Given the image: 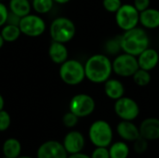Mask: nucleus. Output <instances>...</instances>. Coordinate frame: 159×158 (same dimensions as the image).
<instances>
[{
  "instance_id": "nucleus-1",
  "label": "nucleus",
  "mask_w": 159,
  "mask_h": 158,
  "mask_svg": "<svg viewBox=\"0 0 159 158\" xmlns=\"http://www.w3.org/2000/svg\"><path fill=\"white\" fill-rule=\"evenodd\" d=\"M86 78L94 84L107 81L113 73L112 61L106 54L99 53L90 56L85 62Z\"/></svg>"
},
{
  "instance_id": "nucleus-2",
  "label": "nucleus",
  "mask_w": 159,
  "mask_h": 158,
  "mask_svg": "<svg viewBox=\"0 0 159 158\" xmlns=\"http://www.w3.org/2000/svg\"><path fill=\"white\" fill-rule=\"evenodd\" d=\"M121 36L122 52L139 56L150 46V38L143 27H135L123 32Z\"/></svg>"
},
{
  "instance_id": "nucleus-3",
  "label": "nucleus",
  "mask_w": 159,
  "mask_h": 158,
  "mask_svg": "<svg viewBox=\"0 0 159 158\" xmlns=\"http://www.w3.org/2000/svg\"><path fill=\"white\" fill-rule=\"evenodd\" d=\"M59 75L61 81L66 85L77 86L86 78L85 66L81 61L75 59H68L61 64Z\"/></svg>"
},
{
  "instance_id": "nucleus-4",
  "label": "nucleus",
  "mask_w": 159,
  "mask_h": 158,
  "mask_svg": "<svg viewBox=\"0 0 159 158\" xmlns=\"http://www.w3.org/2000/svg\"><path fill=\"white\" fill-rule=\"evenodd\" d=\"M75 24L67 17H58L54 19L49 26V34L52 41L66 44L75 37Z\"/></svg>"
},
{
  "instance_id": "nucleus-5",
  "label": "nucleus",
  "mask_w": 159,
  "mask_h": 158,
  "mask_svg": "<svg viewBox=\"0 0 159 158\" xmlns=\"http://www.w3.org/2000/svg\"><path fill=\"white\" fill-rule=\"evenodd\" d=\"M113 129L105 120L94 121L89 129V138L95 147H108L113 141Z\"/></svg>"
},
{
  "instance_id": "nucleus-6",
  "label": "nucleus",
  "mask_w": 159,
  "mask_h": 158,
  "mask_svg": "<svg viewBox=\"0 0 159 158\" xmlns=\"http://www.w3.org/2000/svg\"><path fill=\"white\" fill-rule=\"evenodd\" d=\"M115 14L116 22L123 32L133 29L140 23V12L133 4H122Z\"/></svg>"
},
{
  "instance_id": "nucleus-7",
  "label": "nucleus",
  "mask_w": 159,
  "mask_h": 158,
  "mask_svg": "<svg viewBox=\"0 0 159 158\" xmlns=\"http://www.w3.org/2000/svg\"><path fill=\"white\" fill-rule=\"evenodd\" d=\"M112 64L113 73L117 76L125 78L132 77L135 72L139 69L137 57L125 52H121L116 55L114 61H112Z\"/></svg>"
},
{
  "instance_id": "nucleus-8",
  "label": "nucleus",
  "mask_w": 159,
  "mask_h": 158,
  "mask_svg": "<svg viewBox=\"0 0 159 158\" xmlns=\"http://www.w3.org/2000/svg\"><path fill=\"white\" fill-rule=\"evenodd\" d=\"M19 27L21 34L24 35L29 37H38L45 33L47 24L45 20L39 14L30 13L20 19Z\"/></svg>"
},
{
  "instance_id": "nucleus-9",
  "label": "nucleus",
  "mask_w": 159,
  "mask_h": 158,
  "mask_svg": "<svg viewBox=\"0 0 159 158\" xmlns=\"http://www.w3.org/2000/svg\"><path fill=\"white\" fill-rule=\"evenodd\" d=\"M96 107L94 99L86 93H79L75 95L69 102V111L80 117H87L90 115Z\"/></svg>"
},
{
  "instance_id": "nucleus-10",
  "label": "nucleus",
  "mask_w": 159,
  "mask_h": 158,
  "mask_svg": "<svg viewBox=\"0 0 159 158\" xmlns=\"http://www.w3.org/2000/svg\"><path fill=\"white\" fill-rule=\"evenodd\" d=\"M115 113L121 120L133 121L140 115V107L135 100L123 96L115 102Z\"/></svg>"
},
{
  "instance_id": "nucleus-11",
  "label": "nucleus",
  "mask_w": 159,
  "mask_h": 158,
  "mask_svg": "<svg viewBox=\"0 0 159 158\" xmlns=\"http://www.w3.org/2000/svg\"><path fill=\"white\" fill-rule=\"evenodd\" d=\"M37 158H67L68 153L62 143L57 141H48L37 150Z\"/></svg>"
},
{
  "instance_id": "nucleus-12",
  "label": "nucleus",
  "mask_w": 159,
  "mask_h": 158,
  "mask_svg": "<svg viewBox=\"0 0 159 158\" xmlns=\"http://www.w3.org/2000/svg\"><path fill=\"white\" fill-rule=\"evenodd\" d=\"M62 144L68 154H76L83 150L85 146V138L81 132L73 130L65 135Z\"/></svg>"
},
{
  "instance_id": "nucleus-13",
  "label": "nucleus",
  "mask_w": 159,
  "mask_h": 158,
  "mask_svg": "<svg viewBox=\"0 0 159 158\" xmlns=\"http://www.w3.org/2000/svg\"><path fill=\"white\" fill-rule=\"evenodd\" d=\"M139 68L151 72L159 63V53L153 47H147L139 56H137Z\"/></svg>"
},
{
  "instance_id": "nucleus-14",
  "label": "nucleus",
  "mask_w": 159,
  "mask_h": 158,
  "mask_svg": "<svg viewBox=\"0 0 159 158\" xmlns=\"http://www.w3.org/2000/svg\"><path fill=\"white\" fill-rule=\"evenodd\" d=\"M141 137L149 141H157L159 139V119L156 117H148L144 119L140 127Z\"/></svg>"
},
{
  "instance_id": "nucleus-15",
  "label": "nucleus",
  "mask_w": 159,
  "mask_h": 158,
  "mask_svg": "<svg viewBox=\"0 0 159 158\" xmlns=\"http://www.w3.org/2000/svg\"><path fill=\"white\" fill-rule=\"evenodd\" d=\"M116 132L119 137L126 142H135L141 137L139 127H137L132 121H120L116 126Z\"/></svg>"
},
{
  "instance_id": "nucleus-16",
  "label": "nucleus",
  "mask_w": 159,
  "mask_h": 158,
  "mask_svg": "<svg viewBox=\"0 0 159 158\" xmlns=\"http://www.w3.org/2000/svg\"><path fill=\"white\" fill-rule=\"evenodd\" d=\"M140 23L144 29L153 30L159 28V9L150 7L140 12Z\"/></svg>"
},
{
  "instance_id": "nucleus-17",
  "label": "nucleus",
  "mask_w": 159,
  "mask_h": 158,
  "mask_svg": "<svg viewBox=\"0 0 159 158\" xmlns=\"http://www.w3.org/2000/svg\"><path fill=\"white\" fill-rule=\"evenodd\" d=\"M68 48L65 44L52 41L48 47V56L56 64H61L68 60Z\"/></svg>"
},
{
  "instance_id": "nucleus-18",
  "label": "nucleus",
  "mask_w": 159,
  "mask_h": 158,
  "mask_svg": "<svg viewBox=\"0 0 159 158\" xmlns=\"http://www.w3.org/2000/svg\"><path fill=\"white\" fill-rule=\"evenodd\" d=\"M103 84H104V93L109 99L116 102V100L124 96L125 87L119 79L110 77Z\"/></svg>"
},
{
  "instance_id": "nucleus-19",
  "label": "nucleus",
  "mask_w": 159,
  "mask_h": 158,
  "mask_svg": "<svg viewBox=\"0 0 159 158\" xmlns=\"http://www.w3.org/2000/svg\"><path fill=\"white\" fill-rule=\"evenodd\" d=\"M9 11L22 18L31 13L32 3L30 0H9Z\"/></svg>"
},
{
  "instance_id": "nucleus-20",
  "label": "nucleus",
  "mask_w": 159,
  "mask_h": 158,
  "mask_svg": "<svg viewBox=\"0 0 159 158\" xmlns=\"http://www.w3.org/2000/svg\"><path fill=\"white\" fill-rule=\"evenodd\" d=\"M20 152H21V144L17 139L9 138L5 141V142L3 144L4 156L17 158L20 156Z\"/></svg>"
},
{
  "instance_id": "nucleus-21",
  "label": "nucleus",
  "mask_w": 159,
  "mask_h": 158,
  "mask_svg": "<svg viewBox=\"0 0 159 158\" xmlns=\"http://www.w3.org/2000/svg\"><path fill=\"white\" fill-rule=\"evenodd\" d=\"M0 34H2L5 42H14L16 40H18L21 34L20 29L19 27V25H13V24H7L6 23L2 29Z\"/></svg>"
},
{
  "instance_id": "nucleus-22",
  "label": "nucleus",
  "mask_w": 159,
  "mask_h": 158,
  "mask_svg": "<svg viewBox=\"0 0 159 158\" xmlns=\"http://www.w3.org/2000/svg\"><path fill=\"white\" fill-rule=\"evenodd\" d=\"M110 158H128L129 156V148L125 142H116L110 145Z\"/></svg>"
},
{
  "instance_id": "nucleus-23",
  "label": "nucleus",
  "mask_w": 159,
  "mask_h": 158,
  "mask_svg": "<svg viewBox=\"0 0 159 158\" xmlns=\"http://www.w3.org/2000/svg\"><path fill=\"white\" fill-rule=\"evenodd\" d=\"M103 50L106 55H114L116 56L122 52L121 47V36L116 35L115 37H111L104 43Z\"/></svg>"
},
{
  "instance_id": "nucleus-24",
  "label": "nucleus",
  "mask_w": 159,
  "mask_h": 158,
  "mask_svg": "<svg viewBox=\"0 0 159 158\" xmlns=\"http://www.w3.org/2000/svg\"><path fill=\"white\" fill-rule=\"evenodd\" d=\"M32 8L36 12V14L44 15L51 11L54 6L53 0H32Z\"/></svg>"
},
{
  "instance_id": "nucleus-25",
  "label": "nucleus",
  "mask_w": 159,
  "mask_h": 158,
  "mask_svg": "<svg viewBox=\"0 0 159 158\" xmlns=\"http://www.w3.org/2000/svg\"><path fill=\"white\" fill-rule=\"evenodd\" d=\"M134 83L139 87H146L151 83L152 77L149 71L139 68L132 75Z\"/></svg>"
},
{
  "instance_id": "nucleus-26",
  "label": "nucleus",
  "mask_w": 159,
  "mask_h": 158,
  "mask_svg": "<svg viewBox=\"0 0 159 158\" xmlns=\"http://www.w3.org/2000/svg\"><path fill=\"white\" fill-rule=\"evenodd\" d=\"M122 6V0H102L103 8L109 13H116Z\"/></svg>"
},
{
  "instance_id": "nucleus-27",
  "label": "nucleus",
  "mask_w": 159,
  "mask_h": 158,
  "mask_svg": "<svg viewBox=\"0 0 159 158\" xmlns=\"http://www.w3.org/2000/svg\"><path fill=\"white\" fill-rule=\"evenodd\" d=\"M78 119H79V117L77 115H75L74 113H72V112L69 111L68 113H66L63 115V117H62V123H63V125L66 128L71 129V128H74V127H75L77 125Z\"/></svg>"
},
{
  "instance_id": "nucleus-28",
  "label": "nucleus",
  "mask_w": 159,
  "mask_h": 158,
  "mask_svg": "<svg viewBox=\"0 0 159 158\" xmlns=\"http://www.w3.org/2000/svg\"><path fill=\"white\" fill-rule=\"evenodd\" d=\"M11 123V118L9 114L5 111L1 110L0 111V131H5L7 130Z\"/></svg>"
},
{
  "instance_id": "nucleus-29",
  "label": "nucleus",
  "mask_w": 159,
  "mask_h": 158,
  "mask_svg": "<svg viewBox=\"0 0 159 158\" xmlns=\"http://www.w3.org/2000/svg\"><path fill=\"white\" fill-rule=\"evenodd\" d=\"M133 142H134V151L138 154L144 153L148 148V141L143 137H140Z\"/></svg>"
},
{
  "instance_id": "nucleus-30",
  "label": "nucleus",
  "mask_w": 159,
  "mask_h": 158,
  "mask_svg": "<svg viewBox=\"0 0 159 158\" xmlns=\"http://www.w3.org/2000/svg\"><path fill=\"white\" fill-rule=\"evenodd\" d=\"M91 158H110L108 147H96L91 154Z\"/></svg>"
},
{
  "instance_id": "nucleus-31",
  "label": "nucleus",
  "mask_w": 159,
  "mask_h": 158,
  "mask_svg": "<svg viewBox=\"0 0 159 158\" xmlns=\"http://www.w3.org/2000/svg\"><path fill=\"white\" fill-rule=\"evenodd\" d=\"M9 14V8L2 1H0V28H2L7 20Z\"/></svg>"
},
{
  "instance_id": "nucleus-32",
  "label": "nucleus",
  "mask_w": 159,
  "mask_h": 158,
  "mask_svg": "<svg viewBox=\"0 0 159 158\" xmlns=\"http://www.w3.org/2000/svg\"><path fill=\"white\" fill-rule=\"evenodd\" d=\"M151 5V0H134L133 1V6L137 8L139 12H142L148 7H150Z\"/></svg>"
},
{
  "instance_id": "nucleus-33",
  "label": "nucleus",
  "mask_w": 159,
  "mask_h": 158,
  "mask_svg": "<svg viewBox=\"0 0 159 158\" xmlns=\"http://www.w3.org/2000/svg\"><path fill=\"white\" fill-rule=\"evenodd\" d=\"M20 17H19L18 15L12 13L9 11V14H8V17H7V24H13V25H19L20 23Z\"/></svg>"
},
{
  "instance_id": "nucleus-34",
  "label": "nucleus",
  "mask_w": 159,
  "mask_h": 158,
  "mask_svg": "<svg viewBox=\"0 0 159 158\" xmlns=\"http://www.w3.org/2000/svg\"><path fill=\"white\" fill-rule=\"evenodd\" d=\"M67 158H91V156L79 152V153H76V154H71L70 156H68Z\"/></svg>"
},
{
  "instance_id": "nucleus-35",
  "label": "nucleus",
  "mask_w": 159,
  "mask_h": 158,
  "mask_svg": "<svg viewBox=\"0 0 159 158\" xmlns=\"http://www.w3.org/2000/svg\"><path fill=\"white\" fill-rule=\"evenodd\" d=\"M54 3H57V4H60V5H64V4H67L69 3L71 0H53Z\"/></svg>"
},
{
  "instance_id": "nucleus-36",
  "label": "nucleus",
  "mask_w": 159,
  "mask_h": 158,
  "mask_svg": "<svg viewBox=\"0 0 159 158\" xmlns=\"http://www.w3.org/2000/svg\"><path fill=\"white\" fill-rule=\"evenodd\" d=\"M4 105H5V101H4V98H3V96L0 94V111H1V110H3V108H4Z\"/></svg>"
},
{
  "instance_id": "nucleus-37",
  "label": "nucleus",
  "mask_w": 159,
  "mask_h": 158,
  "mask_svg": "<svg viewBox=\"0 0 159 158\" xmlns=\"http://www.w3.org/2000/svg\"><path fill=\"white\" fill-rule=\"evenodd\" d=\"M4 44H5V40H4L2 34H0V48H2V47L4 46Z\"/></svg>"
},
{
  "instance_id": "nucleus-38",
  "label": "nucleus",
  "mask_w": 159,
  "mask_h": 158,
  "mask_svg": "<svg viewBox=\"0 0 159 158\" xmlns=\"http://www.w3.org/2000/svg\"><path fill=\"white\" fill-rule=\"evenodd\" d=\"M17 158H33V157H31V156H19V157H17Z\"/></svg>"
},
{
  "instance_id": "nucleus-39",
  "label": "nucleus",
  "mask_w": 159,
  "mask_h": 158,
  "mask_svg": "<svg viewBox=\"0 0 159 158\" xmlns=\"http://www.w3.org/2000/svg\"><path fill=\"white\" fill-rule=\"evenodd\" d=\"M3 158H10V157H7V156H4Z\"/></svg>"
},
{
  "instance_id": "nucleus-40",
  "label": "nucleus",
  "mask_w": 159,
  "mask_h": 158,
  "mask_svg": "<svg viewBox=\"0 0 159 158\" xmlns=\"http://www.w3.org/2000/svg\"><path fill=\"white\" fill-rule=\"evenodd\" d=\"M0 1H2V0H0Z\"/></svg>"
}]
</instances>
